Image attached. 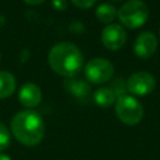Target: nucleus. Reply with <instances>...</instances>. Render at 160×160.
I'll use <instances>...</instances> for the list:
<instances>
[{"instance_id": "f257e3e1", "label": "nucleus", "mask_w": 160, "mask_h": 160, "mask_svg": "<svg viewBox=\"0 0 160 160\" xmlns=\"http://www.w3.org/2000/svg\"><path fill=\"white\" fill-rule=\"evenodd\" d=\"M48 61L50 68L56 74L65 78H74L82 69L84 56L81 50L75 44L64 41L50 49Z\"/></svg>"}, {"instance_id": "f03ea898", "label": "nucleus", "mask_w": 160, "mask_h": 160, "mask_svg": "<svg viewBox=\"0 0 160 160\" xmlns=\"http://www.w3.org/2000/svg\"><path fill=\"white\" fill-rule=\"evenodd\" d=\"M11 132L22 145L36 146L45 135V124L36 111H19L11 120Z\"/></svg>"}, {"instance_id": "7ed1b4c3", "label": "nucleus", "mask_w": 160, "mask_h": 160, "mask_svg": "<svg viewBox=\"0 0 160 160\" xmlns=\"http://www.w3.org/2000/svg\"><path fill=\"white\" fill-rule=\"evenodd\" d=\"M118 18L128 29L141 28L149 18L148 5L142 0H129L118 10Z\"/></svg>"}, {"instance_id": "20e7f679", "label": "nucleus", "mask_w": 160, "mask_h": 160, "mask_svg": "<svg viewBox=\"0 0 160 160\" xmlns=\"http://www.w3.org/2000/svg\"><path fill=\"white\" fill-rule=\"evenodd\" d=\"M115 112L119 120L126 125H136L144 118L142 105L131 95H120L115 101Z\"/></svg>"}, {"instance_id": "39448f33", "label": "nucleus", "mask_w": 160, "mask_h": 160, "mask_svg": "<svg viewBox=\"0 0 160 160\" xmlns=\"http://www.w3.org/2000/svg\"><path fill=\"white\" fill-rule=\"evenodd\" d=\"M85 78L92 84H104L111 80L114 75V65L104 58L91 59L84 69Z\"/></svg>"}, {"instance_id": "423d86ee", "label": "nucleus", "mask_w": 160, "mask_h": 160, "mask_svg": "<svg viewBox=\"0 0 160 160\" xmlns=\"http://www.w3.org/2000/svg\"><path fill=\"white\" fill-rule=\"evenodd\" d=\"M156 80L152 74L148 71H138L130 75L126 81V90L135 96H145L154 91Z\"/></svg>"}, {"instance_id": "0eeeda50", "label": "nucleus", "mask_w": 160, "mask_h": 160, "mask_svg": "<svg viewBox=\"0 0 160 160\" xmlns=\"http://www.w3.org/2000/svg\"><path fill=\"white\" fill-rule=\"evenodd\" d=\"M101 41L106 49L116 51L124 46L126 41V31L119 24H109L101 31Z\"/></svg>"}, {"instance_id": "6e6552de", "label": "nucleus", "mask_w": 160, "mask_h": 160, "mask_svg": "<svg viewBox=\"0 0 160 160\" xmlns=\"http://www.w3.org/2000/svg\"><path fill=\"white\" fill-rule=\"evenodd\" d=\"M158 49V39L150 31H142L136 36L134 42V52L140 59H148L154 55Z\"/></svg>"}, {"instance_id": "1a4fd4ad", "label": "nucleus", "mask_w": 160, "mask_h": 160, "mask_svg": "<svg viewBox=\"0 0 160 160\" xmlns=\"http://www.w3.org/2000/svg\"><path fill=\"white\" fill-rule=\"evenodd\" d=\"M18 99L20 101V104L25 108H36L42 99L41 95V90L38 85L32 84V82H26L24 84L18 94Z\"/></svg>"}, {"instance_id": "9d476101", "label": "nucleus", "mask_w": 160, "mask_h": 160, "mask_svg": "<svg viewBox=\"0 0 160 160\" xmlns=\"http://www.w3.org/2000/svg\"><path fill=\"white\" fill-rule=\"evenodd\" d=\"M65 89L68 92L74 95L75 98L79 99H85L90 94V85L81 79H75V78H69L65 81Z\"/></svg>"}, {"instance_id": "9b49d317", "label": "nucleus", "mask_w": 160, "mask_h": 160, "mask_svg": "<svg viewBox=\"0 0 160 160\" xmlns=\"http://www.w3.org/2000/svg\"><path fill=\"white\" fill-rule=\"evenodd\" d=\"M16 89V80L9 71H0V99L9 98Z\"/></svg>"}, {"instance_id": "f8f14e48", "label": "nucleus", "mask_w": 160, "mask_h": 160, "mask_svg": "<svg viewBox=\"0 0 160 160\" xmlns=\"http://www.w3.org/2000/svg\"><path fill=\"white\" fill-rule=\"evenodd\" d=\"M94 101L100 108H109L116 101V95L110 88H100L94 92Z\"/></svg>"}, {"instance_id": "ddd939ff", "label": "nucleus", "mask_w": 160, "mask_h": 160, "mask_svg": "<svg viewBox=\"0 0 160 160\" xmlns=\"http://www.w3.org/2000/svg\"><path fill=\"white\" fill-rule=\"evenodd\" d=\"M95 16L100 22L110 24L116 16H118V10L115 9L114 5L110 4H101L98 6L95 11Z\"/></svg>"}, {"instance_id": "4468645a", "label": "nucleus", "mask_w": 160, "mask_h": 160, "mask_svg": "<svg viewBox=\"0 0 160 160\" xmlns=\"http://www.w3.org/2000/svg\"><path fill=\"white\" fill-rule=\"evenodd\" d=\"M10 144H11L10 131L2 122H0V151L8 149Z\"/></svg>"}, {"instance_id": "2eb2a0df", "label": "nucleus", "mask_w": 160, "mask_h": 160, "mask_svg": "<svg viewBox=\"0 0 160 160\" xmlns=\"http://www.w3.org/2000/svg\"><path fill=\"white\" fill-rule=\"evenodd\" d=\"M96 0H71V2L74 5H76L78 8H81V9H89L91 8L94 4H95Z\"/></svg>"}, {"instance_id": "dca6fc26", "label": "nucleus", "mask_w": 160, "mask_h": 160, "mask_svg": "<svg viewBox=\"0 0 160 160\" xmlns=\"http://www.w3.org/2000/svg\"><path fill=\"white\" fill-rule=\"evenodd\" d=\"M28 5H39V4H41V2H44L45 0H24Z\"/></svg>"}, {"instance_id": "f3484780", "label": "nucleus", "mask_w": 160, "mask_h": 160, "mask_svg": "<svg viewBox=\"0 0 160 160\" xmlns=\"http://www.w3.org/2000/svg\"><path fill=\"white\" fill-rule=\"evenodd\" d=\"M0 160H11V158L8 156L6 154H1V152H0Z\"/></svg>"}, {"instance_id": "a211bd4d", "label": "nucleus", "mask_w": 160, "mask_h": 160, "mask_svg": "<svg viewBox=\"0 0 160 160\" xmlns=\"http://www.w3.org/2000/svg\"><path fill=\"white\" fill-rule=\"evenodd\" d=\"M114 1H121V0H114Z\"/></svg>"}, {"instance_id": "6ab92c4d", "label": "nucleus", "mask_w": 160, "mask_h": 160, "mask_svg": "<svg viewBox=\"0 0 160 160\" xmlns=\"http://www.w3.org/2000/svg\"><path fill=\"white\" fill-rule=\"evenodd\" d=\"M0 58H1V56H0Z\"/></svg>"}]
</instances>
